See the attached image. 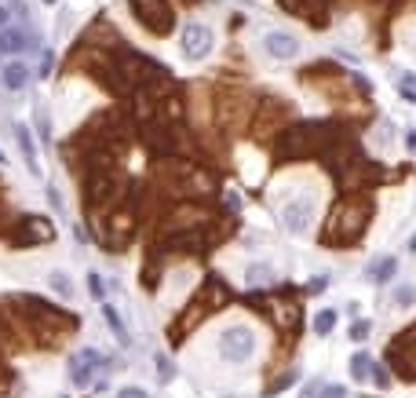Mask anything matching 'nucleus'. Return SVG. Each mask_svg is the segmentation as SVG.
Here are the masks:
<instances>
[{
    "mask_svg": "<svg viewBox=\"0 0 416 398\" xmlns=\"http://www.w3.org/2000/svg\"><path fill=\"white\" fill-rule=\"evenodd\" d=\"M256 351V332L249 325H227L223 332H219V354L227 358V362L234 366H241V362H249Z\"/></svg>",
    "mask_w": 416,
    "mask_h": 398,
    "instance_id": "nucleus-1",
    "label": "nucleus"
},
{
    "mask_svg": "<svg viewBox=\"0 0 416 398\" xmlns=\"http://www.w3.org/2000/svg\"><path fill=\"white\" fill-rule=\"evenodd\" d=\"M132 8H135V19L146 26L150 33H172V26H176V11L168 0H132Z\"/></svg>",
    "mask_w": 416,
    "mask_h": 398,
    "instance_id": "nucleus-2",
    "label": "nucleus"
},
{
    "mask_svg": "<svg viewBox=\"0 0 416 398\" xmlns=\"http://www.w3.org/2000/svg\"><path fill=\"white\" fill-rule=\"evenodd\" d=\"M212 51V30L201 22H190L187 30H183V55L187 59H201Z\"/></svg>",
    "mask_w": 416,
    "mask_h": 398,
    "instance_id": "nucleus-3",
    "label": "nucleus"
},
{
    "mask_svg": "<svg viewBox=\"0 0 416 398\" xmlns=\"http://www.w3.org/2000/svg\"><path fill=\"white\" fill-rule=\"evenodd\" d=\"M281 223L289 234H307L310 227V201H289L281 209Z\"/></svg>",
    "mask_w": 416,
    "mask_h": 398,
    "instance_id": "nucleus-4",
    "label": "nucleus"
},
{
    "mask_svg": "<svg viewBox=\"0 0 416 398\" xmlns=\"http://www.w3.org/2000/svg\"><path fill=\"white\" fill-rule=\"evenodd\" d=\"M263 48L274 59H296V55H300V41H296L292 33H285V30H270L263 37Z\"/></svg>",
    "mask_w": 416,
    "mask_h": 398,
    "instance_id": "nucleus-5",
    "label": "nucleus"
},
{
    "mask_svg": "<svg viewBox=\"0 0 416 398\" xmlns=\"http://www.w3.org/2000/svg\"><path fill=\"white\" fill-rule=\"evenodd\" d=\"M395 271H398V256H380V260L369 263V281L372 285H387Z\"/></svg>",
    "mask_w": 416,
    "mask_h": 398,
    "instance_id": "nucleus-6",
    "label": "nucleus"
},
{
    "mask_svg": "<svg viewBox=\"0 0 416 398\" xmlns=\"http://www.w3.org/2000/svg\"><path fill=\"white\" fill-rule=\"evenodd\" d=\"M15 139H19V146H22V153H26V161H30V172H41V164H37V146H33L30 128H26V124H15Z\"/></svg>",
    "mask_w": 416,
    "mask_h": 398,
    "instance_id": "nucleus-7",
    "label": "nucleus"
},
{
    "mask_svg": "<svg viewBox=\"0 0 416 398\" xmlns=\"http://www.w3.org/2000/svg\"><path fill=\"white\" fill-rule=\"evenodd\" d=\"M350 377H354L358 383H366V380L376 377V373H372V358H369L366 351H358L354 358H350Z\"/></svg>",
    "mask_w": 416,
    "mask_h": 398,
    "instance_id": "nucleus-8",
    "label": "nucleus"
},
{
    "mask_svg": "<svg viewBox=\"0 0 416 398\" xmlns=\"http://www.w3.org/2000/svg\"><path fill=\"white\" fill-rule=\"evenodd\" d=\"M26 77H30V73H26L22 62H8V66H4V84L11 88V92H19V88L26 84Z\"/></svg>",
    "mask_w": 416,
    "mask_h": 398,
    "instance_id": "nucleus-9",
    "label": "nucleus"
},
{
    "mask_svg": "<svg viewBox=\"0 0 416 398\" xmlns=\"http://www.w3.org/2000/svg\"><path fill=\"white\" fill-rule=\"evenodd\" d=\"M102 318H106V325L113 329V337L121 340V343H128V329H124V322H121V314L113 311L110 303H102Z\"/></svg>",
    "mask_w": 416,
    "mask_h": 398,
    "instance_id": "nucleus-10",
    "label": "nucleus"
},
{
    "mask_svg": "<svg viewBox=\"0 0 416 398\" xmlns=\"http://www.w3.org/2000/svg\"><path fill=\"white\" fill-rule=\"evenodd\" d=\"M48 281H51V289H55L62 300H70V296H73V281H70V274H66V271H51V274H48Z\"/></svg>",
    "mask_w": 416,
    "mask_h": 398,
    "instance_id": "nucleus-11",
    "label": "nucleus"
},
{
    "mask_svg": "<svg viewBox=\"0 0 416 398\" xmlns=\"http://www.w3.org/2000/svg\"><path fill=\"white\" fill-rule=\"evenodd\" d=\"M391 303L398 307V311H406V307H413V303H416V285H398V289L391 292Z\"/></svg>",
    "mask_w": 416,
    "mask_h": 398,
    "instance_id": "nucleus-12",
    "label": "nucleus"
},
{
    "mask_svg": "<svg viewBox=\"0 0 416 398\" xmlns=\"http://www.w3.org/2000/svg\"><path fill=\"white\" fill-rule=\"evenodd\" d=\"M332 329H336V311H318L314 314V332L318 337H329Z\"/></svg>",
    "mask_w": 416,
    "mask_h": 398,
    "instance_id": "nucleus-13",
    "label": "nucleus"
},
{
    "mask_svg": "<svg viewBox=\"0 0 416 398\" xmlns=\"http://www.w3.org/2000/svg\"><path fill=\"white\" fill-rule=\"evenodd\" d=\"M26 41H22V33L15 30H8V33H0V51H22Z\"/></svg>",
    "mask_w": 416,
    "mask_h": 398,
    "instance_id": "nucleus-14",
    "label": "nucleus"
},
{
    "mask_svg": "<svg viewBox=\"0 0 416 398\" xmlns=\"http://www.w3.org/2000/svg\"><path fill=\"white\" fill-rule=\"evenodd\" d=\"M401 99H406V102H416V73H406V77H401Z\"/></svg>",
    "mask_w": 416,
    "mask_h": 398,
    "instance_id": "nucleus-15",
    "label": "nucleus"
},
{
    "mask_svg": "<svg viewBox=\"0 0 416 398\" xmlns=\"http://www.w3.org/2000/svg\"><path fill=\"white\" fill-rule=\"evenodd\" d=\"M369 329H372V322H369V318H361V322H354V325H350V340H354V343H361V340L369 337Z\"/></svg>",
    "mask_w": 416,
    "mask_h": 398,
    "instance_id": "nucleus-16",
    "label": "nucleus"
},
{
    "mask_svg": "<svg viewBox=\"0 0 416 398\" xmlns=\"http://www.w3.org/2000/svg\"><path fill=\"white\" fill-rule=\"evenodd\" d=\"M117 398H150V395L142 391L139 383H128V388H121V391H117Z\"/></svg>",
    "mask_w": 416,
    "mask_h": 398,
    "instance_id": "nucleus-17",
    "label": "nucleus"
},
{
    "mask_svg": "<svg viewBox=\"0 0 416 398\" xmlns=\"http://www.w3.org/2000/svg\"><path fill=\"white\" fill-rule=\"evenodd\" d=\"M267 267H249V274H245V281H252V285H256V281H267Z\"/></svg>",
    "mask_w": 416,
    "mask_h": 398,
    "instance_id": "nucleus-18",
    "label": "nucleus"
},
{
    "mask_svg": "<svg viewBox=\"0 0 416 398\" xmlns=\"http://www.w3.org/2000/svg\"><path fill=\"white\" fill-rule=\"evenodd\" d=\"M168 373H172V366H168V358H164V354H158V377H161V380H168Z\"/></svg>",
    "mask_w": 416,
    "mask_h": 398,
    "instance_id": "nucleus-19",
    "label": "nucleus"
},
{
    "mask_svg": "<svg viewBox=\"0 0 416 398\" xmlns=\"http://www.w3.org/2000/svg\"><path fill=\"white\" fill-rule=\"evenodd\" d=\"M8 22V11H4V4H0V26H4Z\"/></svg>",
    "mask_w": 416,
    "mask_h": 398,
    "instance_id": "nucleus-20",
    "label": "nucleus"
},
{
    "mask_svg": "<svg viewBox=\"0 0 416 398\" xmlns=\"http://www.w3.org/2000/svg\"><path fill=\"white\" fill-rule=\"evenodd\" d=\"M409 249H413V252H416V234H413V238H409Z\"/></svg>",
    "mask_w": 416,
    "mask_h": 398,
    "instance_id": "nucleus-21",
    "label": "nucleus"
},
{
    "mask_svg": "<svg viewBox=\"0 0 416 398\" xmlns=\"http://www.w3.org/2000/svg\"><path fill=\"white\" fill-rule=\"evenodd\" d=\"M44 4H55V0H44Z\"/></svg>",
    "mask_w": 416,
    "mask_h": 398,
    "instance_id": "nucleus-22",
    "label": "nucleus"
}]
</instances>
